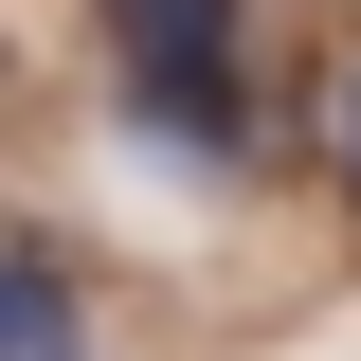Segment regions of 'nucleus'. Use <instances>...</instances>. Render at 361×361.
I'll return each instance as SVG.
<instances>
[{
	"label": "nucleus",
	"mask_w": 361,
	"mask_h": 361,
	"mask_svg": "<svg viewBox=\"0 0 361 361\" xmlns=\"http://www.w3.org/2000/svg\"><path fill=\"white\" fill-rule=\"evenodd\" d=\"M235 18H253V0H90V37H109V73H180V54H253Z\"/></svg>",
	"instance_id": "obj_1"
},
{
	"label": "nucleus",
	"mask_w": 361,
	"mask_h": 361,
	"mask_svg": "<svg viewBox=\"0 0 361 361\" xmlns=\"http://www.w3.org/2000/svg\"><path fill=\"white\" fill-rule=\"evenodd\" d=\"M307 145H325V180H343V199H361V54H343V73H325V109H307Z\"/></svg>",
	"instance_id": "obj_2"
},
{
	"label": "nucleus",
	"mask_w": 361,
	"mask_h": 361,
	"mask_svg": "<svg viewBox=\"0 0 361 361\" xmlns=\"http://www.w3.org/2000/svg\"><path fill=\"white\" fill-rule=\"evenodd\" d=\"M18 325H37V253H0V361H18Z\"/></svg>",
	"instance_id": "obj_3"
}]
</instances>
